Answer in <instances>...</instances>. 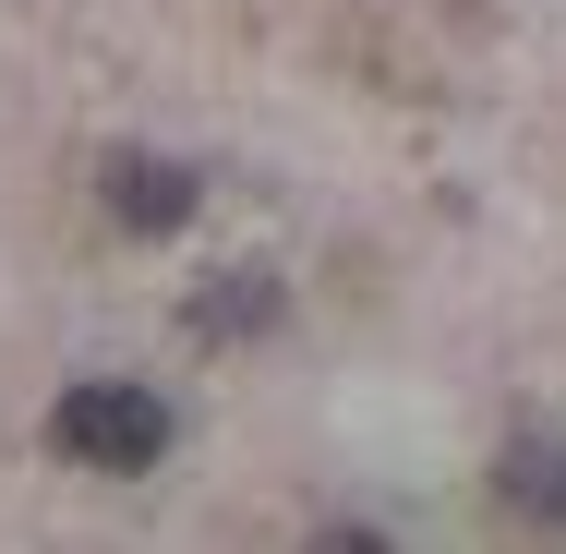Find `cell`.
<instances>
[{
  "instance_id": "6da1fadb",
  "label": "cell",
  "mask_w": 566,
  "mask_h": 554,
  "mask_svg": "<svg viewBox=\"0 0 566 554\" xmlns=\"http://www.w3.org/2000/svg\"><path fill=\"white\" fill-rule=\"evenodd\" d=\"M169 398L157 386H120V374H85V386H61L49 398V446L73 458V470H109V482H133V470H157L169 458Z\"/></svg>"
},
{
  "instance_id": "3957f363",
  "label": "cell",
  "mask_w": 566,
  "mask_h": 554,
  "mask_svg": "<svg viewBox=\"0 0 566 554\" xmlns=\"http://www.w3.org/2000/svg\"><path fill=\"white\" fill-rule=\"evenodd\" d=\"M277 314H290V290H277L265 265H229V278H206V290L181 302V326L206 337V349H229V337H265Z\"/></svg>"
},
{
  "instance_id": "7a4b0ae2",
  "label": "cell",
  "mask_w": 566,
  "mask_h": 554,
  "mask_svg": "<svg viewBox=\"0 0 566 554\" xmlns=\"http://www.w3.org/2000/svg\"><path fill=\"white\" fill-rule=\"evenodd\" d=\"M97 206H109V218L133 229V241H169V229L206 206V181H193L181 157H145V145H120L109 169H97Z\"/></svg>"
},
{
  "instance_id": "277c9868",
  "label": "cell",
  "mask_w": 566,
  "mask_h": 554,
  "mask_svg": "<svg viewBox=\"0 0 566 554\" xmlns=\"http://www.w3.org/2000/svg\"><path fill=\"white\" fill-rule=\"evenodd\" d=\"M494 506H518V519L566 531V446H555V435H506V446H494Z\"/></svg>"
}]
</instances>
